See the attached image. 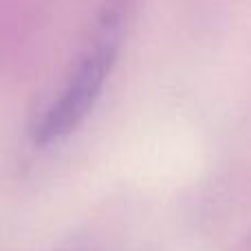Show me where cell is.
<instances>
[{
	"mask_svg": "<svg viewBox=\"0 0 251 251\" xmlns=\"http://www.w3.org/2000/svg\"><path fill=\"white\" fill-rule=\"evenodd\" d=\"M130 7L132 0H106L100 9L95 26L71 75L35 119L31 130L35 146L62 141L91 113L117 62Z\"/></svg>",
	"mask_w": 251,
	"mask_h": 251,
	"instance_id": "cell-1",
	"label": "cell"
}]
</instances>
